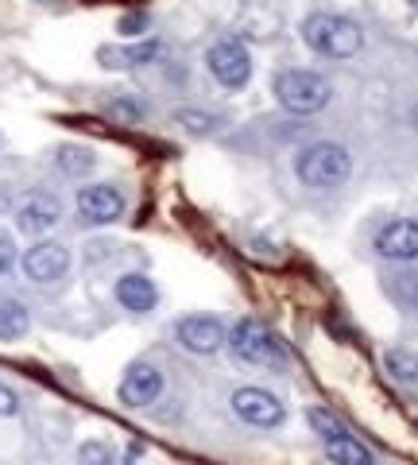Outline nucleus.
Wrapping results in <instances>:
<instances>
[{"instance_id":"1","label":"nucleus","mask_w":418,"mask_h":465,"mask_svg":"<svg viewBox=\"0 0 418 465\" xmlns=\"http://www.w3.org/2000/svg\"><path fill=\"white\" fill-rule=\"evenodd\" d=\"M298 32L314 54L334 58V63H345V58L365 51V27L349 16H341V12H310Z\"/></svg>"},{"instance_id":"2","label":"nucleus","mask_w":418,"mask_h":465,"mask_svg":"<svg viewBox=\"0 0 418 465\" xmlns=\"http://www.w3.org/2000/svg\"><path fill=\"white\" fill-rule=\"evenodd\" d=\"M295 179L310 191H337L353 179V155L345 143L334 140H314L295 155Z\"/></svg>"},{"instance_id":"3","label":"nucleus","mask_w":418,"mask_h":465,"mask_svg":"<svg viewBox=\"0 0 418 465\" xmlns=\"http://www.w3.org/2000/svg\"><path fill=\"white\" fill-rule=\"evenodd\" d=\"M276 101L295 113V116H314L322 113L329 101H334V85H329V78H322L318 70H306V66H287L276 74Z\"/></svg>"},{"instance_id":"4","label":"nucleus","mask_w":418,"mask_h":465,"mask_svg":"<svg viewBox=\"0 0 418 465\" xmlns=\"http://www.w3.org/2000/svg\"><path fill=\"white\" fill-rule=\"evenodd\" d=\"M228 349L237 353V361H244V365H259V369H283L287 361H291L287 345L267 330V322H259V318H252V314H244L240 322L228 330Z\"/></svg>"},{"instance_id":"5","label":"nucleus","mask_w":418,"mask_h":465,"mask_svg":"<svg viewBox=\"0 0 418 465\" xmlns=\"http://www.w3.org/2000/svg\"><path fill=\"white\" fill-rule=\"evenodd\" d=\"M206 70L221 90H244L252 82V54L240 39H218L206 51Z\"/></svg>"},{"instance_id":"6","label":"nucleus","mask_w":418,"mask_h":465,"mask_svg":"<svg viewBox=\"0 0 418 465\" xmlns=\"http://www.w3.org/2000/svg\"><path fill=\"white\" fill-rule=\"evenodd\" d=\"M175 338H179V345L186 349V353L213 357L228 345V330H225L221 318H213V314H186V318H179Z\"/></svg>"},{"instance_id":"7","label":"nucleus","mask_w":418,"mask_h":465,"mask_svg":"<svg viewBox=\"0 0 418 465\" xmlns=\"http://www.w3.org/2000/svg\"><path fill=\"white\" fill-rule=\"evenodd\" d=\"M74 206H78L85 225H112L124 217L128 198H124L121 186H112V183H90V186H78Z\"/></svg>"},{"instance_id":"8","label":"nucleus","mask_w":418,"mask_h":465,"mask_svg":"<svg viewBox=\"0 0 418 465\" xmlns=\"http://www.w3.org/2000/svg\"><path fill=\"white\" fill-rule=\"evenodd\" d=\"M70 264H74V256H70L66 244L63 241H47V237L35 241L20 260V268H24V275L32 283H59L63 275L70 272Z\"/></svg>"},{"instance_id":"9","label":"nucleus","mask_w":418,"mask_h":465,"mask_svg":"<svg viewBox=\"0 0 418 465\" xmlns=\"http://www.w3.org/2000/svg\"><path fill=\"white\" fill-rule=\"evenodd\" d=\"M228 403H233L237 419H244L248 427H259V430L283 427V419H287L283 400H279V396H271L267 388H237Z\"/></svg>"},{"instance_id":"10","label":"nucleus","mask_w":418,"mask_h":465,"mask_svg":"<svg viewBox=\"0 0 418 465\" xmlns=\"http://www.w3.org/2000/svg\"><path fill=\"white\" fill-rule=\"evenodd\" d=\"M63 222V202L47 194V191H35V194H27L20 206H16V229L27 232V237H35L43 241L47 232Z\"/></svg>"},{"instance_id":"11","label":"nucleus","mask_w":418,"mask_h":465,"mask_svg":"<svg viewBox=\"0 0 418 465\" xmlns=\"http://www.w3.org/2000/svg\"><path fill=\"white\" fill-rule=\"evenodd\" d=\"M117 396H121L124 407H148V403H155L163 396V372L155 369L151 361H136V365H128Z\"/></svg>"},{"instance_id":"12","label":"nucleus","mask_w":418,"mask_h":465,"mask_svg":"<svg viewBox=\"0 0 418 465\" xmlns=\"http://www.w3.org/2000/svg\"><path fill=\"white\" fill-rule=\"evenodd\" d=\"M376 252L392 264H414L418 260V222L411 217H399V222H387L376 232Z\"/></svg>"},{"instance_id":"13","label":"nucleus","mask_w":418,"mask_h":465,"mask_svg":"<svg viewBox=\"0 0 418 465\" xmlns=\"http://www.w3.org/2000/svg\"><path fill=\"white\" fill-rule=\"evenodd\" d=\"M112 295H117V302L124 311L148 314V311H155V302H160V287H155V280H148L143 272H124L117 280V287H112Z\"/></svg>"},{"instance_id":"14","label":"nucleus","mask_w":418,"mask_h":465,"mask_svg":"<svg viewBox=\"0 0 418 465\" xmlns=\"http://www.w3.org/2000/svg\"><path fill=\"white\" fill-rule=\"evenodd\" d=\"M384 291H387V299H392L399 311H407V314L418 318V268L395 264L392 272L384 275Z\"/></svg>"},{"instance_id":"15","label":"nucleus","mask_w":418,"mask_h":465,"mask_svg":"<svg viewBox=\"0 0 418 465\" xmlns=\"http://www.w3.org/2000/svg\"><path fill=\"white\" fill-rule=\"evenodd\" d=\"M160 54H163L160 39H143V43H132V47H105V51H101L105 66H148Z\"/></svg>"},{"instance_id":"16","label":"nucleus","mask_w":418,"mask_h":465,"mask_svg":"<svg viewBox=\"0 0 418 465\" xmlns=\"http://www.w3.org/2000/svg\"><path fill=\"white\" fill-rule=\"evenodd\" d=\"M326 454H329V461H337V465H376L372 450L360 442V439H353L349 430L334 434V439H326Z\"/></svg>"},{"instance_id":"17","label":"nucleus","mask_w":418,"mask_h":465,"mask_svg":"<svg viewBox=\"0 0 418 465\" xmlns=\"http://www.w3.org/2000/svg\"><path fill=\"white\" fill-rule=\"evenodd\" d=\"M32 330V311L20 299H0V341H16Z\"/></svg>"},{"instance_id":"18","label":"nucleus","mask_w":418,"mask_h":465,"mask_svg":"<svg viewBox=\"0 0 418 465\" xmlns=\"http://www.w3.org/2000/svg\"><path fill=\"white\" fill-rule=\"evenodd\" d=\"M54 167L70 179H82V174H90L97 167V155L90 148H82V143H63L59 155H54Z\"/></svg>"},{"instance_id":"19","label":"nucleus","mask_w":418,"mask_h":465,"mask_svg":"<svg viewBox=\"0 0 418 465\" xmlns=\"http://www.w3.org/2000/svg\"><path fill=\"white\" fill-rule=\"evenodd\" d=\"M384 365L399 384H418V353H411V349H392L384 357Z\"/></svg>"},{"instance_id":"20","label":"nucleus","mask_w":418,"mask_h":465,"mask_svg":"<svg viewBox=\"0 0 418 465\" xmlns=\"http://www.w3.org/2000/svg\"><path fill=\"white\" fill-rule=\"evenodd\" d=\"M179 124H186V133H194V136H209V133H218V128L225 124L218 113H201V109H179Z\"/></svg>"},{"instance_id":"21","label":"nucleus","mask_w":418,"mask_h":465,"mask_svg":"<svg viewBox=\"0 0 418 465\" xmlns=\"http://www.w3.org/2000/svg\"><path fill=\"white\" fill-rule=\"evenodd\" d=\"M105 113H109V116H117L121 124H140V121H143V113H148V109H143L136 97H112L109 105H105Z\"/></svg>"},{"instance_id":"22","label":"nucleus","mask_w":418,"mask_h":465,"mask_svg":"<svg viewBox=\"0 0 418 465\" xmlns=\"http://www.w3.org/2000/svg\"><path fill=\"white\" fill-rule=\"evenodd\" d=\"M310 427H314V434H322V442L326 439H334V434H345V423L334 415V411H326V407H310Z\"/></svg>"},{"instance_id":"23","label":"nucleus","mask_w":418,"mask_h":465,"mask_svg":"<svg viewBox=\"0 0 418 465\" xmlns=\"http://www.w3.org/2000/svg\"><path fill=\"white\" fill-rule=\"evenodd\" d=\"M78 465H117V458H112V450L105 442H85L78 450Z\"/></svg>"},{"instance_id":"24","label":"nucleus","mask_w":418,"mask_h":465,"mask_svg":"<svg viewBox=\"0 0 418 465\" xmlns=\"http://www.w3.org/2000/svg\"><path fill=\"white\" fill-rule=\"evenodd\" d=\"M16 260H20L16 237H12V232H0V275H8L12 268H16Z\"/></svg>"},{"instance_id":"25","label":"nucleus","mask_w":418,"mask_h":465,"mask_svg":"<svg viewBox=\"0 0 418 465\" xmlns=\"http://www.w3.org/2000/svg\"><path fill=\"white\" fill-rule=\"evenodd\" d=\"M0 415H20V396H16V391H12L5 381H0Z\"/></svg>"},{"instance_id":"26","label":"nucleus","mask_w":418,"mask_h":465,"mask_svg":"<svg viewBox=\"0 0 418 465\" xmlns=\"http://www.w3.org/2000/svg\"><path fill=\"white\" fill-rule=\"evenodd\" d=\"M143 24H148V16H128V20L121 24V32H124V35H140L136 27H143Z\"/></svg>"},{"instance_id":"27","label":"nucleus","mask_w":418,"mask_h":465,"mask_svg":"<svg viewBox=\"0 0 418 465\" xmlns=\"http://www.w3.org/2000/svg\"><path fill=\"white\" fill-rule=\"evenodd\" d=\"M411 124H414V128H418V105H414V109H411Z\"/></svg>"},{"instance_id":"28","label":"nucleus","mask_w":418,"mask_h":465,"mask_svg":"<svg viewBox=\"0 0 418 465\" xmlns=\"http://www.w3.org/2000/svg\"><path fill=\"white\" fill-rule=\"evenodd\" d=\"M414 8H418V0H414Z\"/></svg>"}]
</instances>
